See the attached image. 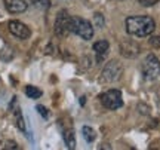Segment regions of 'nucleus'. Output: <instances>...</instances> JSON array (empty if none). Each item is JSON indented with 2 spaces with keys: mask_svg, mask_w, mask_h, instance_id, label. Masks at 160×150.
Here are the masks:
<instances>
[{
  "mask_svg": "<svg viewBox=\"0 0 160 150\" xmlns=\"http://www.w3.org/2000/svg\"><path fill=\"white\" fill-rule=\"evenodd\" d=\"M126 31L135 37H147L156 28V23L151 17H128L125 21Z\"/></svg>",
  "mask_w": 160,
  "mask_h": 150,
  "instance_id": "nucleus-1",
  "label": "nucleus"
},
{
  "mask_svg": "<svg viewBox=\"0 0 160 150\" xmlns=\"http://www.w3.org/2000/svg\"><path fill=\"white\" fill-rule=\"evenodd\" d=\"M71 33L83 40H91L93 37V25L85 18L71 17Z\"/></svg>",
  "mask_w": 160,
  "mask_h": 150,
  "instance_id": "nucleus-2",
  "label": "nucleus"
},
{
  "mask_svg": "<svg viewBox=\"0 0 160 150\" xmlns=\"http://www.w3.org/2000/svg\"><path fill=\"white\" fill-rule=\"evenodd\" d=\"M123 75V65L120 61L117 59H113L104 65L102 73H101V77L99 80L104 82V83H114V82L120 80V77Z\"/></svg>",
  "mask_w": 160,
  "mask_h": 150,
  "instance_id": "nucleus-3",
  "label": "nucleus"
},
{
  "mask_svg": "<svg viewBox=\"0 0 160 150\" xmlns=\"http://www.w3.org/2000/svg\"><path fill=\"white\" fill-rule=\"evenodd\" d=\"M141 73L145 80H156L160 76V61L154 54H150L145 57L141 65Z\"/></svg>",
  "mask_w": 160,
  "mask_h": 150,
  "instance_id": "nucleus-4",
  "label": "nucleus"
},
{
  "mask_svg": "<svg viewBox=\"0 0 160 150\" xmlns=\"http://www.w3.org/2000/svg\"><path fill=\"white\" fill-rule=\"evenodd\" d=\"M53 31L58 37H67L71 33V17L68 15L67 11H61L57 15Z\"/></svg>",
  "mask_w": 160,
  "mask_h": 150,
  "instance_id": "nucleus-5",
  "label": "nucleus"
},
{
  "mask_svg": "<svg viewBox=\"0 0 160 150\" xmlns=\"http://www.w3.org/2000/svg\"><path fill=\"white\" fill-rule=\"evenodd\" d=\"M101 103L105 109L108 110H117L123 106V98L122 92L119 89H108L101 95Z\"/></svg>",
  "mask_w": 160,
  "mask_h": 150,
  "instance_id": "nucleus-6",
  "label": "nucleus"
},
{
  "mask_svg": "<svg viewBox=\"0 0 160 150\" xmlns=\"http://www.w3.org/2000/svg\"><path fill=\"white\" fill-rule=\"evenodd\" d=\"M8 28H9L12 36H15V37L21 39V40H25V39H28L30 36H31V30L24 23L17 21V19H13V21H11V23L8 24Z\"/></svg>",
  "mask_w": 160,
  "mask_h": 150,
  "instance_id": "nucleus-7",
  "label": "nucleus"
},
{
  "mask_svg": "<svg viewBox=\"0 0 160 150\" xmlns=\"http://www.w3.org/2000/svg\"><path fill=\"white\" fill-rule=\"evenodd\" d=\"M141 48L138 43H135L133 40H123L120 42V54L126 58H135L139 55Z\"/></svg>",
  "mask_w": 160,
  "mask_h": 150,
  "instance_id": "nucleus-8",
  "label": "nucleus"
},
{
  "mask_svg": "<svg viewBox=\"0 0 160 150\" xmlns=\"http://www.w3.org/2000/svg\"><path fill=\"white\" fill-rule=\"evenodd\" d=\"M93 52L97 55V63H102L110 52V45L107 40H99L93 43Z\"/></svg>",
  "mask_w": 160,
  "mask_h": 150,
  "instance_id": "nucleus-9",
  "label": "nucleus"
},
{
  "mask_svg": "<svg viewBox=\"0 0 160 150\" xmlns=\"http://www.w3.org/2000/svg\"><path fill=\"white\" fill-rule=\"evenodd\" d=\"M5 6L11 13H22L27 11L28 3L25 0H5Z\"/></svg>",
  "mask_w": 160,
  "mask_h": 150,
  "instance_id": "nucleus-10",
  "label": "nucleus"
},
{
  "mask_svg": "<svg viewBox=\"0 0 160 150\" xmlns=\"http://www.w3.org/2000/svg\"><path fill=\"white\" fill-rule=\"evenodd\" d=\"M62 137H64V141H65V146L71 150L74 149L76 147V137H74V131H73L71 128H68V129L64 131Z\"/></svg>",
  "mask_w": 160,
  "mask_h": 150,
  "instance_id": "nucleus-11",
  "label": "nucleus"
},
{
  "mask_svg": "<svg viewBox=\"0 0 160 150\" xmlns=\"http://www.w3.org/2000/svg\"><path fill=\"white\" fill-rule=\"evenodd\" d=\"M25 95L31 100H37L42 97V91L39 88L33 86V85H28V86H25Z\"/></svg>",
  "mask_w": 160,
  "mask_h": 150,
  "instance_id": "nucleus-12",
  "label": "nucleus"
},
{
  "mask_svg": "<svg viewBox=\"0 0 160 150\" xmlns=\"http://www.w3.org/2000/svg\"><path fill=\"white\" fill-rule=\"evenodd\" d=\"M82 135H83V138H85L88 143H92L93 140L97 138V134H95V131H93L91 127H83L82 128Z\"/></svg>",
  "mask_w": 160,
  "mask_h": 150,
  "instance_id": "nucleus-13",
  "label": "nucleus"
},
{
  "mask_svg": "<svg viewBox=\"0 0 160 150\" xmlns=\"http://www.w3.org/2000/svg\"><path fill=\"white\" fill-rule=\"evenodd\" d=\"M13 51H12L11 48H2V51H0V59L2 61H5V63H9V61H12V58H13Z\"/></svg>",
  "mask_w": 160,
  "mask_h": 150,
  "instance_id": "nucleus-14",
  "label": "nucleus"
},
{
  "mask_svg": "<svg viewBox=\"0 0 160 150\" xmlns=\"http://www.w3.org/2000/svg\"><path fill=\"white\" fill-rule=\"evenodd\" d=\"M15 122H17V127L21 129V131H25V121L22 117V113H21V109L15 110Z\"/></svg>",
  "mask_w": 160,
  "mask_h": 150,
  "instance_id": "nucleus-15",
  "label": "nucleus"
},
{
  "mask_svg": "<svg viewBox=\"0 0 160 150\" xmlns=\"http://www.w3.org/2000/svg\"><path fill=\"white\" fill-rule=\"evenodd\" d=\"M93 19H95V25H97L98 28H102L104 25H105L104 17L101 15V13H95V15H93Z\"/></svg>",
  "mask_w": 160,
  "mask_h": 150,
  "instance_id": "nucleus-16",
  "label": "nucleus"
},
{
  "mask_svg": "<svg viewBox=\"0 0 160 150\" xmlns=\"http://www.w3.org/2000/svg\"><path fill=\"white\" fill-rule=\"evenodd\" d=\"M150 45L154 48H160V36H153L150 37Z\"/></svg>",
  "mask_w": 160,
  "mask_h": 150,
  "instance_id": "nucleus-17",
  "label": "nucleus"
},
{
  "mask_svg": "<svg viewBox=\"0 0 160 150\" xmlns=\"http://www.w3.org/2000/svg\"><path fill=\"white\" fill-rule=\"evenodd\" d=\"M36 110H37V111H39V113L43 116L45 119H48V117H49V113H48V109H46V107H43V106H37V107H36Z\"/></svg>",
  "mask_w": 160,
  "mask_h": 150,
  "instance_id": "nucleus-18",
  "label": "nucleus"
},
{
  "mask_svg": "<svg viewBox=\"0 0 160 150\" xmlns=\"http://www.w3.org/2000/svg\"><path fill=\"white\" fill-rule=\"evenodd\" d=\"M157 2H159V0H138V3H139V5L147 6V8H148V6H154Z\"/></svg>",
  "mask_w": 160,
  "mask_h": 150,
  "instance_id": "nucleus-19",
  "label": "nucleus"
},
{
  "mask_svg": "<svg viewBox=\"0 0 160 150\" xmlns=\"http://www.w3.org/2000/svg\"><path fill=\"white\" fill-rule=\"evenodd\" d=\"M6 149H18V146H17V143L9 141V143H6Z\"/></svg>",
  "mask_w": 160,
  "mask_h": 150,
  "instance_id": "nucleus-20",
  "label": "nucleus"
}]
</instances>
